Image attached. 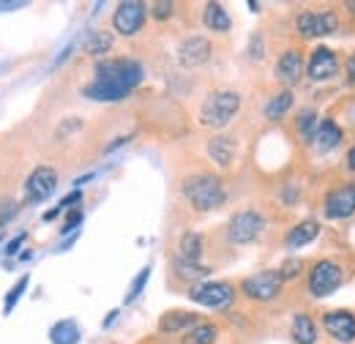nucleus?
<instances>
[{"label":"nucleus","instance_id":"f257e3e1","mask_svg":"<svg viewBox=\"0 0 355 344\" xmlns=\"http://www.w3.org/2000/svg\"><path fill=\"white\" fill-rule=\"evenodd\" d=\"M180 194L197 214H211L227 205V186L214 172H191L180 180Z\"/></svg>","mask_w":355,"mask_h":344},{"label":"nucleus","instance_id":"f03ea898","mask_svg":"<svg viewBox=\"0 0 355 344\" xmlns=\"http://www.w3.org/2000/svg\"><path fill=\"white\" fill-rule=\"evenodd\" d=\"M353 268H347L345 257H320L314 259L306 270V293L311 301H322L334 295L347 279Z\"/></svg>","mask_w":355,"mask_h":344},{"label":"nucleus","instance_id":"7ed1b4c3","mask_svg":"<svg viewBox=\"0 0 355 344\" xmlns=\"http://www.w3.org/2000/svg\"><path fill=\"white\" fill-rule=\"evenodd\" d=\"M241 93L238 90H230V87H219V90H211L200 107V126L202 129H214V131H222L227 129L238 112H241Z\"/></svg>","mask_w":355,"mask_h":344},{"label":"nucleus","instance_id":"20e7f679","mask_svg":"<svg viewBox=\"0 0 355 344\" xmlns=\"http://www.w3.org/2000/svg\"><path fill=\"white\" fill-rule=\"evenodd\" d=\"M345 25L342 8L334 6H320V8H301L295 14V33L301 42H314L325 36H336Z\"/></svg>","mask_w":355,"mask_h":344},{"label":"nucleus","instance_id":"39448f33","mask_svg":"<svg viewBox=\"0 0 355 344\" xmlns=\"http://www.w3.org/2000/svg\"><path fill=\"white\" fill-rule=\"evenodd\" d=\"M93 74H96V80L115 83V85H123L126 90H134V87L142 83L145 69H142L139 60L121 55V58H104V60H96Z\"/></svg>","mask_w":355,"mask_h":344},{"label":"nucleus","instance_id":"423d86ee","mask_svg":"<svg viewBox=\"0 0 355 344\" xmlns=\"http://www.w3.org/2000/svg\"><path fill=\"white\" fill-rule=\"evenodd\" d=\"M266 232V216L260 214L257 208H243V211H235L230 216L227 227H224V235L232 246H249L254 241H260V235Z\"/></svg>","mask_w":355,"mask_h":344},{"label":"nucleus","instance_id":"0eeeda50","mask_svg":"<svg viewBox=\"0 0 355 344\" xmlns=\"http://www.w3.org/2000/svg\"><path fill=\"white\" fill-rule=\"evenodd\" d=\"M355 216V180H336L322 194V218L347 221Z\"/></svg>","mask_w":355,"mask_h":344},{"label":"nucleus","instance_id":"6e6552de","mask_svg":"<svg viewBox=\"0 0 355 344\" xmlns=\"http://www.w3.org/2000/svg\"><path fill=\"white\" fill-rule=\"evenodd\" d=\"M189 298L205 309H214V311H227L232 303L238 301V287L232 282H197L189 287L186 293Z\"/></svg>","mask_w":355,"mask_h":344},{"label":"nucleus","instance_id":"1a4fd4ad","mask_svg":"<svg viewBox=\"0 0 355 344\" xmlns=\"http://www.w3.org/2000/svg\"><path fill=\"white\" fill-rule=\"evenodd\" d=\"M282 273L279 268H270V270H260V273H252L246 279H241L238 290L243 293V298L254 303H273L279 295H282Z\"/></svg>","mask_w":355,"mask_h":344},{"label":"nucleus","instance_id":"9d476101","mask_svg":"<svg viewBox=\"0 0 355 344\" xmlns=\"http://www.w3.org/2000/svg\"><path fill=\"white\" fill-rule=\"evenodd\" d=\"M145 19H148V6L142 0H123L112 14V31L123 39H132L145 28Z\"/></svg>","mask_w":355,"mask_h":344},{"label":"nucleus","instance_id":"9b49d317","mask_svg":"<svg viewBox=\"0 0 355 344\" xmlns=\"http://www.w3.org/2000/svg\"><path fill=\"white\" fill-rule=\"evenodd\" d=\"M273 74H276L279 85L293 90L304 80V74H306V55H304V49L301 46H287L284 52H279Z\"/></svg>","mask_w":355,"mask_h":344},{"label":"nucleus","instance_id":"f8f14e48","mask_svg":"<svg viewBox=\"0 0 355 344\" xmlns=\"http://www.w3.org/2000/svg\"><path fill=\"white\" fill-rule=\"evenodd\" d=\"M322 331L336 344H353L355 342V311L353 309H328L320 314Z\"/></svg>","mask_w":355,"mask_h":344},{"label":"nucleus","instance_id":"ddd939ff","mask_svg":"<svg viewBox=\"0 0 355 344\" xmlns=\"http://www.w3.org/2000/svg\"><path fill=\"white\" fill-rule=\"evenodd\" d=\"M339 74V52L325 46V44H317L306 58V77L309 83H328Z\"/></svg>","mask_w":355,"mask_h":344},{"label":"nucleus","instance_id":"4468645a","mask_svg":"<svg viewBox=\"0 0 355 344\" xmlns=\"http://www.w3.org/2000/svg\"><path fill=\"white\" fill-rule=\"evenodd\" d=\"M58 189V172L46 164H39L25 180V205H39L49 200Z\"/></svg>","mask_w":355,"mask_h":344},{"label":"nucleus","instance_id":"2eb2a0df","mask_svg":"<svg viewBox=\"0 0 355 344\" xmlns=\"http://www.w3.org/2000/svg\"><path fill=\"white\" fill-rule=\"evenodd\" d=\"M211 52H214L211 39L194 33V36H186L183 42L178 44L175 58L183 69H200V66H205V63L211 60Z\"/></svg>","mask_w":355,"mask_h":344},{"label":"nucleus","instance_id":"dca6fc26","mask_svg":"<svg viewBox=\"0 0 355 344\" xmlns=\"http://www.w3.org/2000/svg\"><path fill=\"white\" fill-rule=\"evenodd\" d=\"M342 142H345V129H342L334 118H320V123H317V131H314V137H311L309 148L317 153V156H328V153H334Z\"/></svg>","mask_w":355,"mask_h":344},{"label":"nucleus","instance_id":"f3484780","mask_svg":"<svg viewBox=\"0 0 355 344\" xmlns=\"http://www.w3.org/2000/svg\"><path fill=\"white\" fill-rule=\"evenodd\" d=\"M200 322H205L202 314L189 311V309H170L159 317V334H189L191 328H197Z\"/></svg>","mask_w":355,"mask_h":344},{"label":"nucleus","instance_id":"a211bd4d","mask_svg":"<svg viewBox=\"0 0 355 344\" xmlns=\"http://www.w3.org/2000/svg\"><path fill=\"white\" fill-rule=\"evenodd\" d=\"M208 156L219 170H232L238 159V139L232 134H214L208 139Z\"/></svg>","mask_w":355,"mask_h":344},{"label":"nucleus","instance_id":"6ab92c4d","mask_svg":"<svg viewBox=\"0 0 355 344\" xmlns=\"http://www.w3.org/2000/svg\"><path fill=\"white\" fill-rule=\"evenodd\" d=\"M320 232H322V224H320L317 218H304V221H298V224H293V227L287 230V235H284V249L298 252V249L314 243V241L320 238Z\"/></svg>","mask_w":355,"mask_h":344},{"label":"nucleus","instance_id":"aec40b11","mask_svg":"<svg viewBox=\"0 0 355 344\" xmlns=\"http://www.w3.org/2000/svg\"><path fill=\"white\" fill-rule=\"evenodd\" d=\"M132 90H126L123 85H115V83H104V80H90L88 85L83 87V96L90 101H98V104H115V101H123Z\"/></svg>","mask_w":355,"mask_h":344},{"label":"nucleus","instance_id":"412c9836","mask_svg":"<svg viewBox=\"0 0 355 344\" xmlns=\"http://www.w3.org/2000/svg\"><path fill=\"white\" fill-rule=\"evenodd\" d=\"M290 336L295 344H317L320 342V325L309 311H298L290 322Z\"/></svg>","mask_w":355,"mask_h":344},{"label":"nucleus","instance_id":"4be33fe9","mask_svg":"<svg viewBox=\"0 0 355 344\" xmlns=\"http://www.w3.org/2000/svg\"><path fill=\"white\" fill-rule=\"evenodd\" d=\"M293 104H295V93L290 87H279L276 93H270V98L266 101L263 115H266V121H270V123H279L293 110Z\"/></svg>","mask_w":355,"mask_h":344},{"label":"nucleus","instance_id":"5701e85b","mask_svg":"<svg viewBox=\"0 0 355 344\" xmlns=\"http://www.w3.org/2000/svg\"><path fill=\"white\" fill-rule=\"evenodd\" d=\"M317 123H320V112H317V107H301L295 115H293V134L304 142V145H309L311 137H314V131H317Z\"/></svg>","mask_w":355,"mask_h":344},{"label":"nucleus","instance_id":"b1692460","mask_svg":"<svg viewBox=\"0 0 355 344\" xmlns=\"http://www.w3.org/2000/svg\"><path fill=\"white\" fill-rule=\"evenodd\" d=\"M202 25L208 31H214V33H227L232 28V17L227 14V8H224L222 3H205V8H202Z\"/></svg>","mask_w":355,"mask_h":344},{"label":"nucleus","instance_id":"393cba45","mask_svg":"<svg viewBox=\"0 0 355 344\" xmlns=\"http://www.w3.org/2000/svg\"><path fill=\"white\" fill-rule=\"evenodd\" d=\"M173 270H175L178 279H186V282H191V284H197V282H208V276H211V268L208 265H202V262H189V259L178 257L173 259Z\"/></svg>","mask_w":355,"mask_h":344},{"label":"nucleus","instance_id":"a878e982","mask_svg":"<svg viewBox=\"0 0 355 344\" xmlns=\"http://www.w3.org/2000/svg\"><path fill=\"white\" fill-rule=\"evenodd\" d=\"M202 252H205V241L200 232L189 230L180 235V243H178V257L189 259V262H202Z\"/></svg>","mask_w":355,"mask_h":344},{"label":"nucleus","instance_id":"bb28decb","mask_svg":"<svg viewBox=\"0 0 355 344\" xmlns=\"http://www.w3.org/2000/svg\"><path fill=\"white\" fill-rule=\"evenodd\" d=\"M112 44H115V36L112 33H107V31H93L85 36V42H83V52L90 55V58H101V55H107L110 49H112Z\"/></svg>","mask_w":355,"mask_h":344},{"label":"nucleus","instance_id":"cd10ccee","mask_svg":"<svg viewBox=\"0 0 355 344\" xmlns=\"http://www.w3.org/2000/svg\"><path fill=\"white\" fill-rule=\"evenodd\" d=\"M49 342L52 344H77L80 342V325L74 320H58L49 328Z\"/></svg>","mask_w":355,"mask_h":344},{"label":"nucleus","instance_id":"c85d7f7f","mask_svg":"<svg viewBox=\"0 0 355 344\" xmlns=\"http://www.w3.org/2000/svg\"><path fill=\"white\" fill-rule=\"evenodd\" d=\"M216 339H219V328L214 322H200L183 336V344H216Z\"/></svg>","mask_w":355,"mask_h":344},{"label":"nucleus","instance_id":"c756f323","mask_svg":"<svg viewBox=\"0 0 355 344\" xmlns=\"http://www.w3.org/2000/svg\"><path fill=\"white\" fill-rule=\"evenodd\" d=\"M28 284H31V276H19V279L14 282V287H11V290L6 293V298H3V314H11V311L17 309V303L25 295Z\"/></svg>","mask_w":355,"mask_h":344},{"label":"nucleus","instance_id":"7c9ffc66","mask_svg":"<svg viewBox=\"0 0 355 344\" xmlns=\"http://www.w3.org/2000/svg\"><path fill=\"white\" fill-rule=\"evenodd\" d=\"M304 268H306V262L298 257H290L284 259L282 265H279V273H282V282L287 284V282H293V279H298L301 273H304Z\"/></svg>","mask_w":355,"mask_h":344},{"label":"nucleus","instance_id":"2f4dec72","mask_svg":"<svg viewBox=\"0 0 355 344\" xmlns=\"http://www.w3.org/2000/svg\"><path fill=\"white\" fill-rule=\"evenodd\" d=\"M148 279H150V265H145L137 276H134L132 287H129V293H126V303H134L139 298V293L145 290V284H148Z\"/></svg>","mask_w":355,"mask_h":344},{"label":"nucleus","instance_id":"473e14b6","mask_svg":"<svg viewBox=\"0 0 355 344\" xmlns=\"http://www.w3.org/2000/svg\"><path fill=\"white\" fill-rule=\"evenodd\" d=\"M148 11H150V17H153V19H159V22H167V19L173 17V11H175V3H170V0H162V3H153Z\"/></svg>","mask_w":355,"mask_h":344},{"label":"nucleus","instance_id":"72a5a7b5","mask_svg":"<svg viewBox=\"0 0 355 344\" xmlns=\"http://www.w3.org/2000/svg\"><path fill=\"white\" fill-rule=\"evenodd\" d=\"M246 52H249L252 60H266V39H263V33H252Z\"/></svg>","mask_w":355,"mask_h":344},{"label":"nucleus","instance_id":"f704fd0d","mask_svg":"<svg viewBox=\"0 0 355 344\" xmlns=\"http://www.w3.org/2000/svg\"><path fill=\"white\" fill-rule=\"evenodd\" d=\"M83 218H85V216H83V211H80V208L69 211L66 221H63V227H60V235H66V238H69V235H71V230H77V227L83 224Z\"/></svg>","mask_w":355,"mask_h":344},{"label":"nucleus","instance_id":"c9c22d12","mask_svg":"<svg viewBox=\"0 0 355 344\" xmlns=\"http://www.w3.org/2000/svg\"><path fill=\"white\" fill-rule=\"evenodd\" d=\"M345 87H355V49L345 60Z\"/></svg>","mask_w":355,"mask_h":344},{"label":"nucleus","instance_id":"e433bc0d","mask_svg":"<svg viewBox=\"0 0 355 344\" xmlns=\"http://www.w3.org/2000/svg\"><path fill=\"white\" fill-rule=\"evenodd\" d=\"M83 203V189H74V191H69L60 203H58V208L60 211H66V208H71V205H80Z\"/></svg>","mask_w":355,"mask_h":344},{"label":"nucleus","instance_id":"4c0bfd02","mask_svg":"<svg viewBox=\"0 0 355 344\" xmlns=\"http://www.w3.org/2000/svg\"><path fill=\"white\" fill-rule=\"evenodd\" d=\"M25 241H28V232H17V235H14V238L6 243V249H3V252H6V257L17 255V252H19V246H22Z\"/></svg>","mask_w":355,"mask_h":344},{"label":"nucleus","instance_id":"58836bf2","mask_svg":"<svg viewBox=\"0 0 355 344\" xmlns=\"http://www.w3.org/2000/svg\"><path fill=\"white\" fill-rule=\"evenodd\" d=\"M17 211H19V205H14V203H8V205L0 208V230H3V224H8L17 216Z\"/></svg>","mask_w":355,"mask_h":344},{"label":"nucleus","instance_id":"ea45409f","mask_svg":"<svg viewBox=\"0 0 355 344\" xmlns=\"http://www.w3.org/2000/svg\"><path fill=\"white\" fill-rule=\"evenodd\" d=\"M28 3L25 0H0V14L3 11H19V8H25Z\"/></svg>","mask_w":355,"mask_h":344},{"label":"nucleus","instance_id":"a19ab883","mask_svg":"<svg viewBox=\"0 0 355 344\" xmlns=\"http://www.w3.org/2000/svg\"><path fill=\"white\" fill-rule=\"evenodd\" d=\"M345 164H347V172L355 175V142L347 148V153H345Z\"/></svg>","mask_w":355,"mask_h":344},{"label":"nucleus","instance_id":"79ce46f5","mask_svg":"<svg viewBox=\"0 0 355 344\" xmlns=\"http://www.w3.org/2000/svg\"><path fill=\"white\" fill-rule=\"evenodd\" d=\"M74 241H77V232H71V235H69V238H66V241L60 243V252H66V249H71V246H74Z\"/></svg>","mask_w":355,"mask_h":344},{"label":"nucleus","instance_id":"37998d69","mask_svg":"<svg viewBox=\"0 0 355 344\" xmlns=\"http://www.w3.org/2000/svg\"><path fill=\"white\" fill-rule=\"evenodd\" d=\"M60 214H63V211H60V208L55 205L52 211H46V214H44V221H55V218H58V216H60Z\"/></svg>","mask_w":355,"mask_h":344},{"label":"nucleus","instance_id":"c03bdc74","mask_svg":"<svg viewBox=\"0 0 355 344\" xmlns=\"http://www.w3.org/2000/svg\"><path fill=\"white\" fill-rule=\"evenodd\" d=\"M93 178H96L93 172H88V175H83V178H77V180H74V189H80L83 183H88V180H93Z\"/></svg>","mask_w":355,"mask_h":344},{"label":"nucleus","instance_id":"a18cd8bd","mask_svg":"<svg viewBox=\"0 0 355 344\" xmlns=\"http://www.w3.org/2000/svg\"><path fill=\"white\" fill-rule=\"evenodd\" d=\"M118 314H121V311H118V309H112V311L107 314V320H104V328H110V325L115 322V317H118Z\"/></svg>","mask_w":355,"mask_h":344},{"label":"nucleus","instance_id":"49530a36","mask_svg":"<svg viewBox=\"0 0 355 344\" xmlns=\"http://www.w3.org/2000/svg\"><path fill=\"white\" fill-rule=\"evenodd\" d=\"M0 241H3V230H0Z\"/></svg>","mask_w":355,"mask_h":344}]
</instances>
